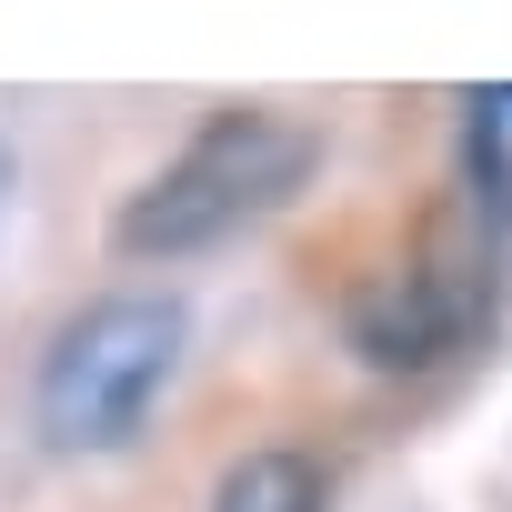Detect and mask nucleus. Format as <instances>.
Segmentation results:
<instances>
[{"label":"nucleus","instance_id":"obj_1","mask_svg":"<svg viewBox=\"0 0 512 512\" xmlns=\"http://www.w3.org/2000/svg\"><path fill=\"white\" fill-rule=\"evenodd\" d=\"M322 161V131L272 111V101H221L121 211H111V251L121 262H191V251L241 241L251 221H272Z\"/></svg>","mask_w":512,"mask_h":512},{"label":"nucleus","instance_id":"obj_5","mask_svg":"<svg viewBox=\"0 0 512 512\" xmlns=\"http://www.w3.org/2000/svg\"><path fill=\"white\" fill-rule=\"evenodd\" d=\"M482 101H492V111H512V81H492V91H482Z\"/></svg>","mask_w":512,"mask_h":512},{"label":"nucleus","instance_id":"obj_2","mask_svg":"<svg viewBox=\"0 0 512 512\" xmlns=\"http://www.w3.org/2000/svg\"><path fill=\"white\" fill-rule=\"evenodd\" d=\"M181 352H191V302L181 292H101L81 302L41 372H31V422L51 452H121L141 442L151 402L181 382Z\"/></svg>","mask_w":512,"mask_h":512},{"label":"nucleus","instance_id":"obj_6","mask_svg":"<svg viewBox=\"0 0 512 512\" xmlns=\"http://www.w3.org/2000/svg\"><path fill=\"white\" fill-rule=\"evenodd\" d=\"M0 201H11V151H0Z\"/></svg>","mask_w":512,"mask_h":512},{"label":"nucleus","instance_id":"obj_4","mask_svg":"<svg viewBox=\"0 0 512 512\" xmlns=\"http://www.w3.org/2000/svg\"><path fill=\"white\" fill-rule=\"evenodd\" d=\"M211 512H332V482H322V462H312V452H292V442H262V452L221 462V482H211Z\"/></svg>","mask_w":512,"mask_h":512},{"label":"nucleus","instance_id":"obj_3","mask_svg":"<svg viewBox=\"0 0 512 512\" xmlns=\"http://www.w3.org/2000/svg\"><path fill=\"white\" fill-rule=\"evenodd\" d=\"M512 241H492L482 221H462V251H422V262L382 272L352 292V352L372 372H432L442 352L472 342L482 302H492V262Z\"/></svg>","mask_w":512,"mask_h":512}]
</instances>
